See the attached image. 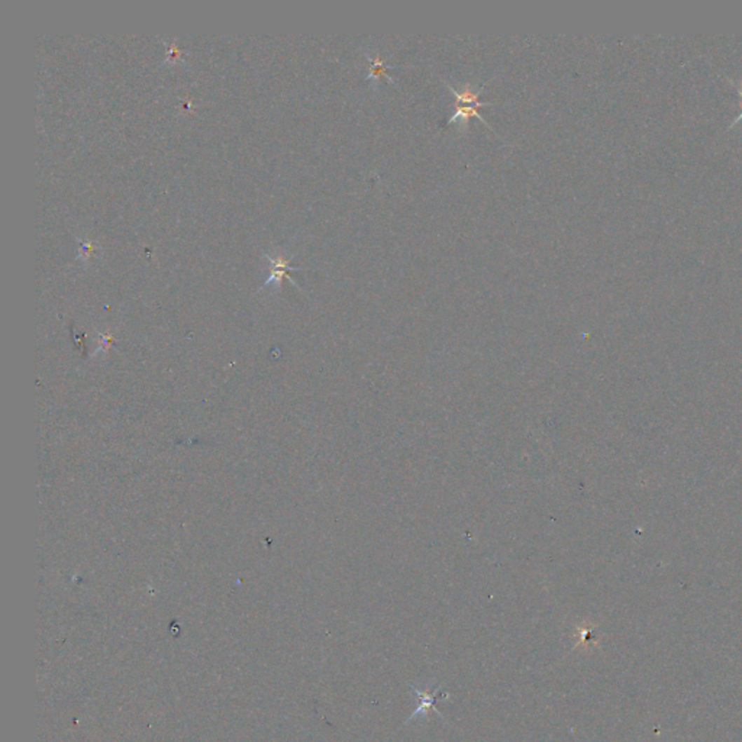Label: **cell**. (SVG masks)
<instances>
[{
    "label": "cell",
    "mask_w": 742,
    "mask_h": 742,
    "mask_svg": "<svg viewBox=\"0 0 742 742\" xmlns=\"http://www.w3.org/2000/svg\"><path fill=\"white\" fill-rule=\"evenodd\" d=\"M415 693L418 694V699H419V703H418V708L416 710L412 713V716H416L419 713H427L430 709H434V703L438 701L439 697H437L435 692L434 693H427V692H419L416 689H413Z\"/></svg>",
    "instance_id": "obj_4"
},
{
    "label": "cell",
    "mask_w": 742,
    "mask_h": 742,
    "mask_svg": "<svg viewBox=\"0 0 742 742\" xmlns=\"http://www.w3.org/2000/svg\"><path fill=\"white\" fill-rule=\"evenodd\" d=\"M95 247H96V244H93V242H84L83 241L80 244V259L81 260H88L92 256V254L95 252Z\"/></svg>",
    "instance_id": "obj_5"
},
{
    "label": "cell",
    "mask_w": 742,
    "mask_h": 742,
    "mask_svg": "<svg viewBox=\"0 0 742 742\" xmlns=\"http://www.w3.org/2000/svg\"><path fill=\"white\" fill-rule=\"evenodd\" d=\"M490 104L492 103H484V102H479V103H455L454 114L450 116L447 123L448 125L454 123L460 132H467L469 131V125H470V119H472V116H474L479 121H481L487 126V128H490L489 123H487L483 119V116L479 114L480 108H484V106H490Z\"/></svg>",
    "instance_id": "obj_1"
},
{
    "label": "cell",
    "mask_w": 742,
    "mask_h": 742,
    "mask_svg": "<svg viewBox=\"0 0 742 742\" xmlns=\"http://www.w3.org/2000/svg\"><path fill=\"white\" fill-rule=\"evenodd\" d=\"M266 259L271 264V274H270V277L266 280L264 287L270 286V284H274V287H280L282 280L284 277H287V274L290 271H293V270H298V268L290 267L291 256L290 257H284L283 254L277 252V254H274V256H270V254H267Z\"/></svg>",
    "instance_id": "obj_2"
},
{
    "label": "cell",
    "mask_w": 742,
    "mask_h": 742,
    "mask_svg": "<svg viewBox=\"0 0 742 742\" xmlns=\"http://www.w3.org/2000/svg\"><path fill=\"white\" fill-rule=\"evenodd\" d=\"M366 58H367L369 64H370L369 74H367L366 78L373 83L374 89L378 88V80L381 77H385L386 80H389V83H394L393 78L389 76V70L394 69V66H390L385 58L380 57V54H374V55L366 54Z\"/></svg>",
    "instance_id": "obj_3"
}]
</instances>
